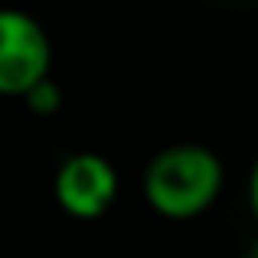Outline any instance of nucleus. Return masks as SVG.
<instances>
[{
	"instance_id": "nucleus-1",
	"label": "nucleus",
	"mask_w": 258,
	"mask_h": 258,
	"mask_svg": "<svg viewBox=\"0 0 258 258\" xmlns=\"http://www.w3.org/2000/svg\"><path fill=\"white\" fill-rule=\"evenodd\" d=\"M144 200L164 219H196L222 189V164L209 147L173 144L154 154L144 170Z\"/></svg>"
},
{
	"instance_id": "nucleus-2",
	"label": "nucleus",
	"mask_w": 258,
	"mask_h": 258,
	"mask_svg": "<svg viewBox=\"0 0 258 258\" xmlns=\"http://www.w3.org/2000/svg\"><path fill=\"white\" fill-rule=\"evenodd\" d=\"M52 43L36 17L0 7V95L23 98L36 82L49 79Z\"/></svg>"
},
{
	"instance_id": "nucleus-3",
	"label": "nucleus",
	"mask_w": 258,
	"mask_h": 258,
	"mask_svg": "<svg viewBox=\"0 0 258 258\" xmlns=\"http://www.w3.org/2000/svg\"><path fill=\"white\" fill-rule=\"evenodd\" d=\"M56 203L72 219H101L118 196V170L95 151L69 154L56 170Z\"/></svg>"
},
{
	"instance_id": "nucleus-4",
	"label": "nucleus",
	"mask_w": 258,
	"mask_h": 258,
	"mask_svg": "<svg viewBox=\"0 0 258 258\" xmlns=\"http://www.w3.org/2000/svg\"><path fill=\"white\" fill-rule=\"evenodd\" d=\"M26 108H30L33 114H39V118H49V114H56L59 108H62V88L49 79H43V82H36L30 88V92L23 95Z\"/></svg>"
}]
</instances>
